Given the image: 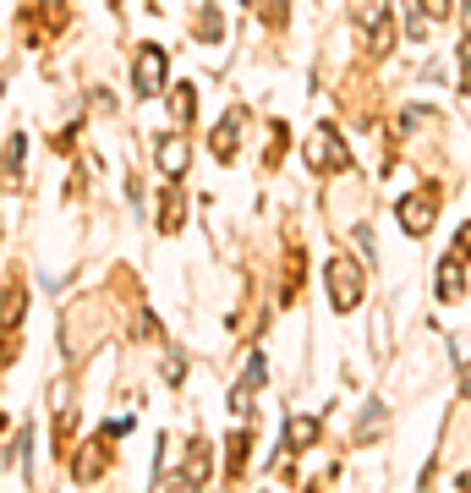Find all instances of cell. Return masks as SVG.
<instances>
[{
	"label": "cell",
	"mask_w": 471,
	"mask_h": 493,
	"mask_svg": "<svg viewBox=\"0 0 471 493\" xmlns=\"http://www.w3.org/2000/svg\"><path fill=\"white\" fill-rule=\"evenodd\" d=\"M329 286H334V307L351 313L357 297H362V274H357V263H351V258H334V263H329Z\"/></svg>",
	"instance_id": "cell-1"
},
{
	"label": "cell",
	"mask_w": 471,
	"mask_h": 493,
	"mask_svg": "<svg viewBox=\"0 0 471 493\" xmlns=\"http://www.w3.org/2000/svg\"><path fill=\"white\" fill-rule=\"evenodd\" d=\"M131 83H138V94H143V99H149V94H159V88H165V50H154V44H149V50L138 55V66H131Z\"/></svg>",
	"instance_id": "cell-2"
},
{
	"label": "cell",
	"mask_w": 471,
	"mask_h": 493,
	"mask_svg": "<svg viewBox=\"0 0 471 493\" xmlns=\"http://www.w3.org/2000/svg\"><path fill=\"white\" fill-rule=\"evenodd\" d=\"M433 208H439V192L428 187V192H417V197H406V203H400V225H406L412 236H422V231L433 225Z\"/></svg>",
	"instance_id": "cell-3"
},
{
	"label": "cell",
	"mask_w": 471,
	"mask_h": 493,
	"mask_svg": "<svg viewBox=\"0 0 471 493\" xmlns=\"http://www.w3.org/2000/svg\"><path fill=\"white\" fill-rule=\"evenodd\" d=\"M307 160H312L318 170H340L351 154H346V143H340L334 132H318V137H312V149H307Z\"/></svg>",
	"instance_id": "cell-4"
},
{
	"label": "cell",
	"mask_w": 471,
	"mask_h": 493,
	"mask_svg": "<svg viewBox=\"0 0 471 493\" xmlns=\"http://www.w3.org/2000/svg\"><path fill=\"white\" fill-rule=\"evenodd\" d=\"M357 23L373 28V44L378 50L389 44V12H384V0H357Z\"/></svg>",
	"instance_id": "cell-5"
},
{
	"label": "cell",
	"mask_w": 471,
	"mask_h": 493,
	"mask_svg": "<svg viewBox=\"0 0 471 493\" xmlns=\"http://www.w3.org/2000/svg\"><path fill=\"white\" fill-rule=\"evenodd\" d=\"M181 165H186V143H181V137H170V143L159 149V170L165 176H181Z\"/></svg>",
	"instance_id": "cell-6"
},
{
	"label": "cell",
	"mask_w": 471,
	"mask_h": 493,
	"mask_svg": "<svg viewBox=\"0 0 471 493\" xmlns=\"http://www.w3.org/2000/svg\"><path fill=\"white\" fill-rule=\"evenodd\" d=\"M312 439H318V422H312V416H296V422H291V450H307Z\"/></svg>",
	"instance_id": "cell-7"
},
{
	"label": "cell",
	"mask_w": 471,
	"mask_h": 493,
	"mask_svg": "<svg viewBox=\"0 0 471 493\" xmlns=\"http://www.w3.org/2000/svg\"><path fill=\"white\" fill-rule=\"evenodd\" d=\"M0 324H23V291H6V302H0Z\"/></svg>",
	"instance_id": "cell-8"
},
{
	"label": "cell",
	"mask_w": 471,
	"mask_h": 493,
	"mask_svg": "<svg viewBox=\"0 0 471 493\" xmlns=\"http://www.w3.org/2000/svg\"><path fill=\"white\" fill-rule=\"evenodd\" d=\"M263 6V17H275V23H285V0H258Z\"/></svg>",
	"instance_id": "cell-9"
}]
</instances>
